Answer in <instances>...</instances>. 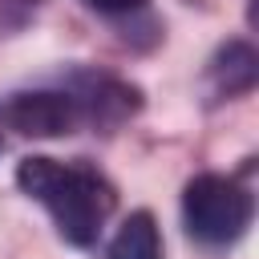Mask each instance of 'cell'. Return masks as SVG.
<instances>
[{
  "mask_svg": "<svg viewBox=\"0 0 259 259\" xmlns=\"http://www.w3.org/2000/svg\"><path fill=\"white\" fill-rule=\"evenodd\" d=\"M0 146H4V142H0Z\"/></svg>",
  "mask_w": 259,
  "mask_h": 259,
  "instance_id": "cell-8",
  "label": "cell"
},
{
  "mask_svg": "<svg viewBox=\"0 0 259 259\" xmlns=\"http://www.w3.org/2000/svg\"><path fill=\"white\" fill-rule=\"evenodd\" d=\"M210 85L219 97H235V93H247L259 77V57L251 45L243 40H227L214 57H210V69H206Z\"/></svg>",
  "mask_w": 259,
  "mask_h": 259,
  "instance_id": "cell-5",
  "label": "cell"
},
{
  "mask_svg": "<svg viewBox=\"0 0 259 259\" xmlns=\"http://www.w3.org/2000/svg\"><path fill=\"white\" fill-rule=\"evenodd\" d=\"M109 259H162V235L150 210H134L117 227L109 243Z\"/></svg>",
  "mask_w": 259,
  "mask_h": 259,
  "instance_id": "cell-6",
  "label": "cell"
},
{
  "mask_svg": "<svg viewBox=\"0 0 259 259\" xmlns=\"http://www.w3.org/2000/svg\"><path fill=\"white\" fill-rule=\"evenodd\" d=\"M16 186L53 214L61 239L73 243V247H89L101 235V227L113 214V206H117L113 186L93 166L57 162V158H45V154L20 158Z\"/></svg>",
  "mask_w": 259,
  "mask_h": 259,
  "instance_id": "cell-1",
  "label": "cell"
},
{
  "mask_svg": "<svg viewBox=\"0 0 259 259\" xmlns=\"http://www.w3.org/2000/svg\"><path fill=\"white\" fill-rule=\"evenodd\" d=\"M251 214H255V202H251L247 186H239L235 178L198 174L182 190V219L198 243H210V247L235 243L251 227Z\"/></svg>",
  "mask_w": 259,
  "mask_h": 259,
  "instance_id": "cell-2",
  "label": "cell"
},
{
  "mask_svg": "<svg viewBox=\"0 0 259 259\" xmlns=\"http://www.w3.org/2000/svg\"><path fill=\"white\" fill-rule=\"evenodd\" d=\"M81 85L85 89H77L73 101H77L81 117H93L97 125H117L125 113L138 109V89H130L113 77H85Z\"/></svg>",
  "mask_w": 259,
  "mask_h": 259,
  "instance_id": "cell-4",
  "label": "cell"
},
{
  "mask_svg": "<svg viewBox=\"0 0 259 259\" xmlns=\"http://www.w3.org/2000/svg\"><path fill=\"white\" fill-rule=\"evenodd\" d=\"M97 12H109V16H121V12H134V8H142L146 0H89Z\"/></svg>",
  "mask_w": 259,
  "mask_h": 259,
  "instance_id": "cell-7",
  "label": "cell"
},
{
  "mask_svg": "<svg viewBox=\"0 0 259 259\" xmlns=\"http://www.w3.org/2000/svg\"><path fill=\"white\" fill-rule=\"evenodd\" d=\"M4 117L24 138H61V134H73V125L81 121V109H77L73 93L36 89V93H16L8 101Z\"/></svg>",
  "mask_w": 259,
  "mask_h": 259,
  "instance_id": "cell-3",
  "label": "cell"
}]
</instances>
